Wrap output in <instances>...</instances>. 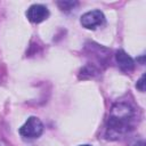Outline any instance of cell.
Returning <instances> with one entry per match:
<instances>
[{
  "mask_svg": "<svg viewBox=\"0 0 146 146\" xmlns=\"http://www.w3.org/2000/svg\"><path fill=\"white\" fill-rule=\"evenodd\" d=\"M135 110L127 103H116L112 106L107 120L106 136L108 139H119L133 127Z\"/></svg>",
  "mask_w": 146,
  "mask_h": 146,
  "instance_id": "1",
  "label": "cell"
},
{
  "mask_svg": "<svg viewBox=\"0 0 146 146\" xmlns=\"http://www.w3.org/2000/svg\"><path fill=\"white\" fill-rule=\"evenodd\" d=\"M43 132V124L36 116H30L19 128V135L27 139L39 138Z\"/></svg>",
  "mask_w": 146,
  "mask_h": 146,
  "instance_id": "2",
  "label": "cell"
},
{
  "mask_svg": "<svg viewBox=\"0 0 146 146\" xmlns=\"http://www.w3.org/2000/svg\"><path fill=\"white\" fill-rule=\"evenodd\" d=\"M105 22V16L100 10H91L83 14L80 18V23L84 29L88 30H96L97 27L102 26Z\"/></svg>",
  "mask_w": 146,
  "mask_h": 146,
  "instance_id": "3",
  "label": "cell"
},
{
  "mask_svg": "<svg viewBox=\"0 0 146 146\" xmlns=\"http://www.w3.org/2000/svg\"><path fill=\"white\" fill-rule=\"evenodd\" d=\"M26 17L31 23H41L44 19H47L49 17V10L46 6L40 5V3H35L30 6V8L26 11Z\"/></svg>",
  "mask_w": 146,
  "mask_h": 146,
  "instance_id": "4",
  "label": "cell"
},
{
  "mask_svg": "<svg viewBox=\"0 0 146 146\" xmlns=\"http://www.w3.org/2000/svg\"><path fill=\"white\" fill-rule=\"evenodd\" d=\"M115 60H116L120 70L123 72H131L135 68L133 59L124 50H117L115 52Z\"/></svg>",
  "mask_w": 146,
  "mask_h": 146,
  "instance_id": "5",
  "label": "cell"
},
{
  "mask_svg": "<svg viewBox=\"0 0 146 146\" xmlns=\"http://www.w3.org/2000/svg\"><path fill=\"white\" fill-rule=\"evenodd\" d=\"M79 3L76 1H58L57 2V6L62 9V10H71L73 9L75 6H78Z\"/></svg>",
  "mask_w": 146,
  "mask_h": 146,
  "instance_id": "6",
  "label": "cell"
},
{
  "mask_svg": "<svg viewBox=\"0 0 146 146\" xmlns=\"http://www.w3.org/2000/svg\"><path fill=\"white\" fill-rule=\"evenodd\" d=\"M136 88H137L139 91H141V92L145 91V74H143V75L140 76V79L137 81Z\"/></svg>",
  "mask_w": 146,
  "mask_h": 146,
  "instance_id": "7",
  "label": "cell"
},
{
  "mask_svg": "<svg viewBox=\"0 0 146 146\" xmlns=\"http://www.w3.org/2000/svg\"><path fill=\"white\" fill-rule=\"evenodd\" d=\"M130 146H145V141H144V140H136V141L132 143Z\"/></svg>",
  "mask_w": 146,
  "mask_h": 146,
  "instance_id": "8",
  "label": "cell"
},
{
  "mask_svg": "<svg viewBox=\"0 0 146 146\" xmlns=\"http://www.w3.org/2000/svg\"><path fill=\"white\" fill-rule=\"evenodd\" d=\"M0 146H7L5 143H0Z\"/></svg>",
  "mask_w": 146,
  "mask_h": 146,
  "instance_id": "9",
  "label": "cell"
},
{
  "mask_svg": "<svg viewBox=\"0 0 146 146\" xmlns=\"http://www.w3.org/2000/svg\"><path fill=\"white\" fill-rule=\"evenodd\" d=\"M80 146H91V145H87V144H86V145H80Z\"/></svg>",
  "mask_w": 146,
  "mask_h": 146,
  "instance_id": "10",
  "label": "cell"
}]
</instances>
